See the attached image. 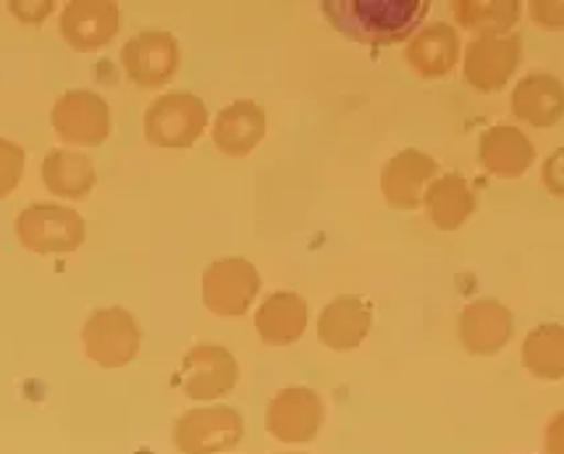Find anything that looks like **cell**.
Instances as JSON below:
<instances>
[{"label": "cell", "instance_id": "11", "mask_svg": "<svg viewBox=\"0 0 564 454\" xmlns=\"http://www.w3.org/2000/svg\"><path fill=\"white\" fill-rule=\"evenodd\" d=\"M184 391L195 399L221 397L237 381V363L226 349L216 344H199L184 363Z\"/></svg>", "mask_w": 564, "mask_h": 454}, {"label": "cell", "instance_id": "5", "mask_svg": "<svg viewBox=\"0 0 564 454\" xmlns=\"http://www.w3.org/2000/svg\"><path fill=\"white\" fill-rule=\"evenodd\" d=\"M242 436V418L231 408L192 410L176 423V446L187 454H216Z\"/></svg>", "mask_w": 564, "mask_h": 454}, {"label": "cell", "instance_id": "9", "mask_svg": "<svg viewBox=\"0 0 564 454\" xmlns=\"http://www.w3.org/2000/svg\"><path fill=\"white\" fill-rule=\"evenodd\" d=\"M17 231L30 250H72L82 242V218L72 210L37 205L19 216Z\"/></svg>", "mask_w": 564, "mask_h": 454}, {"label": "cell", "instance_id": "1", "mask_svg": "<svg viewBox=\"0 0 564 454\" xmlns=\"http://www.w3.org/2000/svg\"><path fill=\"white\" fill-rule=\"evenodd\" d=\"M328 22L344 37L368 45H394L408 40L429 13V0H326Z\"/></svg>", "mask_w": 564, "mask_h": 454}, {"label": "cell", "instance_id": "20", "mask_svg": "<svg viewBox=\"0 0 564 454\" xmlns=\"http://www.w3.org/2000/svg\"><path fill=\"white\" fill-rule=\"evenodd\" d=\"M454 17L465 30L486 34H507L518 24L520 3L514 0H491V3H478V0H459L454 3Z\"/></svg>", "mask_w": 564, "mask_h": 454}, {"label": "cell", "instance_id": "15", "mask_svg": "<svg viewBox=\"0 0 564 454\" xmlns=\"http://www.w3.org/2000/svg\"><path fill=\"white\" fill-rule=\"evenodd\" d=\"M127 64L132 72V79L140 85L158 87L174 77V68L178 64L176 40L169 34H144L137 37L127 47Z\"/></svg>", "mask_w": 564, "mask_h": 454}, {"label": "cell", "instance_id": "14", "mask_svg": "<svg viewBox=\"0 0 564 454\" xmlns=\"http://www.w3.org/2000/svg\"><path fill=\"white\" fill-rule=\"evenodd\" d=\"M425 208L436 229L454 231L459 229L470 213L476 210V195L470 184L465 182L463 174H444L442 179H433L423 195Z\"/></svg>", "mask_w": 564, "mask_h": 454}, {"label": "cell", "instance_id": "21", "mask_svg": "<svg viewBox=\"0 0 564 454\" xmlns=\"http://www.w3.org/2000/svg\"><path fill=\"white\" fill-rule=\"evenodd\" d=\"M24 169V153L17 144L0 140V197L9 195L17 187L19 179H22Z\"/></svg>", "mask_w": 564, "mask_h": 454}, {"label": "cell", "instance_id": "18", "mask_svg": "<svg viewBox=\"0 0 564 454\" xmlns=\"http://www.w3.org/2000/svg\"><path fill=\"white\" fill-rule=\"evenodd\" d=\"M258 332L268 344H289L300 339L307 326L305 300L292 292L271 294L258 311Z\"/></svg>", "mask_w": 564, "mask_h": 454}, {"label": "cell", "instance_id": "7", "mask_svg": "<svg viewBox=\"0 0 564 454\" xmlns=\"http://www.w3.org/2000/svg\"><path fill=\"white\" fill-rule=\"evenodd\" d=\"M438 163L421 150H402L391 158V163L383 171V195H387L391 208L415 210L423 203V190L436 176Z\"/></svg>", "mask_w": 564, "mask_h": 454}, {"label": "cell", "instance_id": "23", "mask_svg": "<svg viewBox=\"0 0 564 454\" xmlns=\"http://www.w3.org/2000/svg\"><path fill=\"white\" fill-rule=\"evenodd\" d=\"M541 179L552 195L564 197V148L554 150V153L546 158V163H543V171H541Z\"/></svg>", "mask_w": 564, "mask_h": 454}, {"label": "cell", "instance_id": "13", "mask_svg": "<svg viewBox=\"0 0 564 454\" xmlns=\"http://www.w3.org/2000/svg\"><path fill=\"white\" fill-rule=\"evenodd\" d=\"M459 34L449 24H431L412 37L408 61L425 79L446 77L459 61Z\"/></svg>", "mask_w": 564, "mask_h": 454}, {"label": "cell", "instance_id": "12", "mask_svg": "<svg viewBox=\"0 0 564 454\" xmlns=\"http://www.w3.org/2000/svg\"><path fill=\"white\" fill-rule=\"evenodd\" d=\"M512 111L533 127H554L564 116V85L552 74H531L512 93Z\"/></svg>", "mask_w": 564, "mask_h": 454}, {"label": "cell", "instance_id": "2", "mask_svg": "<svg viewBox=\"0 0 564 454\" xmlns=\"http://www.w3.org/2000/svg\"><path fill=\"white\" fill-rule=\"evenodd\" d=\"M520 64L518 34H486L473 40L465 53V79L480 93H497Z\"/></svg>", "mask_w": 564, "mask_h": 454}, {"label": "cell", "instance_id": "6", "mask_svg": "<svg viewBox=\"0 0 564 454\" xmlns=\"http://www.w3.org/2000/svg\"><path fill=\"white\" fill-rule=\"evenodd\" d=\"M459 342L473 355H497L512 339L514 321L497 300H476L457 318Z\"/></svg>", "mask_w": 564, "mask_h": 454}, {"label": "cell", "instance_id": "10", "mask_svg": "<svg viewBox=\"0 0 564 454\" xmlns=\"http://www.w3.org/2000/svg\"><path fill=\"white\" fill-rule=\"evenodd\" d=\"M478 158L480 166H484L488 174L514 179L522 176L533 166L535 148L518 127L499 123V127L486 129L484 137H480Z\"/></svg>", "mask_w": 564, "mask_h": 454}, {"label": "cell", "instance_id": "8", "mask_svg": "<svg viewBox=\"0 0 564 454\" xmlns=\"http://www.w3.org/2000/svg\"><path fill=\"white\" fill-rule=\"evenodd\" d=\"M323 423V404L311 389H286L268 408V429L281 442H311Z\"/></svg>", "mask_w": 564, "mask_h": 454}, {"label": "cell", "instance_id": "24", "mask_svg": "<svg viewBox=\"0 0 564 454\" xmlns=\"http://www.w3.org/2000/svg\"><path fill=\"white\" fill-rule=\"evenodd\" d=\"M549 452L564 454V415L556 418L549 429Z\"/></svg>", "mask_w": 564, "mask_h": 454}, {"label": "cell", "instance_id": "19", "mask_svg": "<svg viewBox=\"0 0 564 454\" xmlns=\"http://www.w3.org/2000/svg\"><path fill=\"white\" fill-rule=\"evenodd\" d=\"M522 363L539 378H564V326L543 323L533 328L522 342Z\"/></svg>", "mask_w": 564, "mask_h": 454}, {"label": "cell", "instance_id": "22", "mask_svg": "<svg viewBox=\"0 0 564 454\" xmlns=\"http://www.w3.org/2000/svg\"><path fill=\"white\" fill-rule=\"evenodd\" d=\"M531 17L546 30H564V0H535Z\"/></svg>", "mask_w": 564, "mask_h": 454}, {"label": "cell", "instance_id": "3", "mask_svg": "<svg viewBox=\"0 0 564 454\" xmlns=\"http://www.w3.org/2000/svg\"><path fill=\"white\" fill-rule=\"evenodd\" d=\"M260 289L258 271L242 258L218 260L203 279L205 302L218 315H242Z\"/></svg>", "mask_w": 564, "mask_h": 454}, {"label": "cell", "instance_id": "4", "mask_svg": "<svg viewBox=\"0 0 564 454\" xmlns=\"http://www.w3.org/2000/svg\"><path fill=\"white\" fill-rule=\"evenodd\" d=\"M205 121H208V111L195 95L174 93L150 108L148 137L155 144L184 148V144H192L203 134Z\"/></svg>", "mask_w": 564, "mask_h": 454}, {"label": "cell", "instance_id": "17", "mask_svg": "<svg viewBox=\"0 0 564 454\" xmlns=\"http://www.w3.org/2000/svg\"><path fill=\"white\" fill-rule=\"evenodd\" d=\"M370 332V311L360 298H336L321 315L318 334L334 349H355Z\"/></svg>", "mask_w": 564, "mask_h": 454}, {"label": "cell", "instance_id": "16", "mask_svg": "<svg viewBox=\"0 0 564 454\" xmlns=\"http://www.w3.org/2000/svg\"><path fill=\"white\" fill-rule=\"evenodd\" d=\"M265 132V114L263 108L254 102H234V106L224 108L216 121V144L226 155L242 158L263 140Z\"/></svg>", "mask_w": 564, "mask_h": 454}]
</instances>
